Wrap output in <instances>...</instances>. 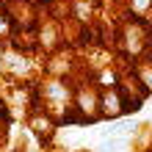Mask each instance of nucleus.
I'll use <instances>...</instances> for the list:
<instances>
[{"instance_id":"obj_1","label":"nucleus","mask_w":152,"mask_h":152,"mask_svg":"<svg viewBox=\"0 0 152 152\" xmlns=\"http://www.w3.org/2000/svg\"><path fill=\"white\" fill-rule=\"evenodd\" d=\"M122 100H119V94L116 91H108L102 97V111H105V116H116V113H122L124 111V105H119Z\"/></svg>"},{"instance_id":"obj_2","label":"nucleus","mask_w":152,"mask_h":152,"mask_svg":"<svg viewBox=\"0 0 152 152\" xmlns=\"http://www.w3.org/2000/svg\"><path fill=\"white\" fill-rule=\"evenodd\" d=\"M138 77H141V83H144L149 91H152V66H144V69H138Z\"/></svg>"},{"instance_id":"obj_3","label":"nucleus","mask_w":152,"mask_h":152,"mask_svg":"<svg viewBox=\"0 0 152 152\" xmlns=\"http://www.w3.org/2000/svg\"><path fill=\"white\" fill-rule=\"evenodd\" d=\"M149 6H152V0H133V8H136V11H144Z\"/></svg>"},{"instance_id":"obj_4","label":"nucleus","mask_w":152,"mask_h":152,"mask_svg":"<svg viewBox=\"0 0 152 152\" xmlns=\"http://www.w3.org/2000/svg\"><path fill=\"white\" fill-rule=\"evenodd\" d=\"M6 33H8V22L3 20V14H0V39H3Z\"/></svg>"}]
</instances>
